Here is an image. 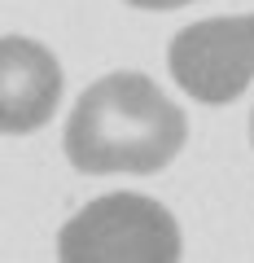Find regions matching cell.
<instances>
[{"mask_svg": "<svg viewBox=\"0 0 254 263\" xmlns=\"http://www.w3.org/2000/svg\"><path fill=\"white\" fill-rule=\"evenodd\" d=\"M184 141V110L149 75L114 70L79 92L62 149H66L70 167L84 176H105V171L153 176L167 162H175Z\"/></svg>", "mask_w": 254, "mask_h": 263, "instance_id": "6da1fadb", "label": "cell"}, {"mask_svg": "<svg viewBox=\"0 0 254 263\" xmlns=\"http://www.w3.org/2000/svg\"><path fill=\"white\" fill-rule=\"evenodd\" d=\"M66 263H171L180 259V224L145 193H105L66 219L57 237Z\"/></svg>", "mask_w": 254, "mask_h": 263, "instance_id": "7a4b0ae2", "label": "cell"}, {"mask_svg": "<svg viewBox=\"0 0 254 263\" xmlns=\"http://www.w3.org/2000/svg\"><path fill=\"white\" fill-rule=\"evenodd\" d=\"M167 66L193 101H237L254 79V13L188 22L167 44Z\"/></svg>", "mask_w": 254, "mask_h": 263, "instance_id": "3957f363", "label": "cell"}, {"mask_svg": "<svg viewBox=\"0 0 254 263\" xmlns=\"http://www.w3.org/2000/svg\"><path fill=\"white\" fill-rule=\"evenodd\" d=\"M62 105V66L53 48L27 35H0V132H40Z\"/></svg>", "mask_w": 254, "mask_h": 263, "instance_id": "277c9868", "label": "cell"}, {"mask_svg": "<svg viewBox=\"0 0 254 263\" xmlns=\"http://www.w3.org/2000/svg\"><path fill=\"white\" fill-rule=\"evenodd\" d=\"M127 5H136V9H153V13H162V9H180V5H193V0H127Z\"/></svg>", "mask_w": 254, "mask_h": 263, "instance_id": "5b68a950", "label": "cell"}, {"mask_svg": "<svg viewBox=\"0 0 254 263\" xmlns=\"http://www.w3.org/2000/svg\"><path fill=\"white\" fill-rule=\"evenodd\" d=\"M250 141H254V114H250Z\"/></svg>", "mask_w": 254, "mask_h": 263, "instance_id": "8992f818", "label": "cell"}]
</instances>
